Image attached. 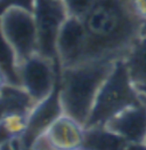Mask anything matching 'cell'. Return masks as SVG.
<instances>
[{
  "mask_svg": "<svg viewBox=\"0 0 146 150\" xmlns=\"http://www.w3.org/2000/svg\"><path fill=\"white\" fill-rule=\"evenodd\" d=\"M82 149H129V144L107 126H90L86 127Z\"/></svg>",
  "mask_w": 146,
  "mask_h": 150,
  "instance_id": "cell-11",
  "label": "cell"
},
{
  "mask_svg": "<svg viewBox=\"0 0 146 150\" xmlns=\"http://www.w3.org/2000/svg\"><path fill=\"white\" fill-rule=\"evenodd\" d=\"M137 88H138V89H139L142 93H145V94H146V86H145V87H137Z\"/></svg>",
  "mask_w": 146,
  "mask_h": 150,
  "instance_id": "cell-21",
  "label": "cell"
},
{
  "mask_svg": "<svg viewBox=\"0 0 146 150\" xmlns=\"http://www.w3.org/2000/svg\"><path fill=\"white\" fill-rule=\"evenodd\" d=\"M63 108L60 100L58 85L54 92L46 99L33 104L27 115V122L25 131L20 139L21 148L31 149L33 143L49 128L61 115H63Z\"/></svg>",
  "mask_w": 146,
  "mask_h": 150,
  "instance_id": "cell-8",
  "label": "cell"
},
{
  "mask_svg": "<svg viewBox=\"0 0 146 150\" xmlns=\"http://www.w3.org/2000/svg\"><path fill=\"white\" fill-rule=\"evenodd\" d=\"M142 99V96H140ZM105 126L131 148H146V104L143 100L113 117Z\"/></svg>",
  "mask_w": 146,
  "mask_h": 150,
  "instance_id": "cell-9",
  "label": "cell"
},
{
  "mask_svg": "<svg viewBox=\"0 0 146 150\" xmlns=\"http://www.w3.org/2000/svg\"><path fill=\"white\" fill-rule=\"evenodd\" d=\"M0 67L6 71L11 84L18 86L16 59L12 47L9 46L6 38L2 35L1 28H0Z\"/></svg>",
  "mask_w": 146,
  "mask_h": 150,
  "instance_id": "cell-15",
  "label": "cell"
},
{
  "mask_svg": "<svg viewBox=\"0 0 146 150\" xmlns=\"http://www.w3.org/2000/svg\"><path fill=\"white\" fill-rule=\"evenodd\" d=\"M82 22L86 62L123 60L140 36V23L126 0H98Z\"/></svg>",
  "mask_w": 146,
  "mask_h": 150,
  "instance_id": "cell-1",
  "label": "cell"
},
{
  "mask_svg": "<svg viewBox=\"0 0 146 150\" xmlns=\"http://www.w3.org/2000/svg\"><path fill=\"white\" fill-rule=\"evenodd\" d=\"M8 84H11L9 78H8V76L6 74V71L0 67V92L5 88L6 85H8Z\"/></svg>",
  "mask_w": 146,
  "mask_h": 150,
  "instance_id": "cell-19",
  "label": "cell"
},
{
  "mask_svg": "<svg viewBox=\"0 0 146 150\" xmlns=\"http://www.w3.org/2000/svg\"><path fill=\"white\" fill-rule=\"evenodd\" d=\"M33 104V101L21 86L8 84L0 92V120L15 111L30 112Z\"/></svg>",
  "mask_w": 146,
  "mask_h": 150,
  "instance_id": "cell-14",
  "label": "cell"
},
{
  "mask_svg": "<svg viewBox=\"0 0 146 150\" xmlns=\"http://www.w3.org/2000/svg\"><path fill=\"white\" fill-rule=\"evenodd\" d=\"M29 112L15 111L0 120V148H21L20 139L26 127Z\"/></svg>",
  "mask_w": 146,
  "mask_h": 150,
  "instance_id": "cell-12",
  "label": "cell"
},
{
  "mask_svg": "<svg viewBox=\"0 0 146 150\" xmlns=\"http://www.w3.org/2000/svg\"><path fill=\"white\" fill-rule=\"evenodd\" d=\"M140 100V92L129 75L124 60H118L99 88L85 126H105L118 113Z\"/></svg>",
  "mask_w": 146,
  "mask_h": 150,
  "instance_id": "cell-3",
  "label": "cell"
},
{
  "mask_svg": "<svg viewBox=\"0 0 146 150\" xmlns=\"http://www.w3.org/2000/svg\"><path fill=\"white\" fill-rule=\"evenodd\" d=\"M129 9L140 23V36H146V0H126Z\"/></svg>",
  "mask_w": 146,
  "mask_h": 150,
  "instance_id": "cell-17",
  "label": "cell"
},
{
  "mask_svg": "<svg viewBox=\"0 0 146 150\" xmlns=\"http://www.w3.org/2000/svg\"><path fill=\"white\" fill-rule=\"evenodd\" d=\"M113 61H90L60 70L58 92L64 113L85 125Z\"/></svg>",
  "mask_w": 146,
  "mask_h": 150,
  "instance_id": "cell-2",
  "label": "cell"
},
{
  "mask_svg": "<svg viewBox=\"0 0 146 150\" xmlns=\"http://www.w3.org/2000/svg\"><path fill=\"white\" fill-rule=\"evenodd\" d=\"M86 44L82 20L67 17L57 39V59L61 69L86 62Z\"/></svg>",
  "mask_w": 146,
  "mask_h": 150,
  "instance_id": "cell-10",
  "label": "cell"
},
{
  "mask_svg": "<svg viewBox=\"0 0 146 150\" xmlns=\"http://www.w3.org/2000/svg\"><path fill=\"white\" fill-rule=\"evenodd\" d=\"M137 87L146 86V36H139L123 59Z\"/></svg>",
  "mask_w": 146,
  "mask_h": 150,
  "instance_id": "cell-13",
  "label": "cell"
},
{
  "mask_svg": "<svg viewBox=\"0 0 146 150\" xmlns=\"http://www.w3.org/2000/svg\"><path fill=\"white\" fill-rule=\"evenodd\" d=\"M60 64L36 53L17 65L18 86L31 98L33 103L46 99L58 85Z\"/></svg>",
  "mask_w": 146,
  "mask_h": 150,
  "instance_id": "cell-5",
  "label": "cell"
},
{
  "mask_svg": "<svg viewBox=\"0 0 146 150\" xmlns=\"http://www.w3.org/2000/svg\"><path fill=\"white\" fill-rule=\"evenodd\" d=\"M85 131L84 124L63 113L33 143L31 149H82Z\"/></svg>",
  "mask_w": 146,
  "mask_h": 150,
  "instance_id": "cell-7",
  "label": "cell"
},
{
  "mask_svg": "<svg viewBox=\"0 0 146 150\" xmlns=\"http://www.w3.org/2000/svg\"><path fill=\"white\" fill-rule=\"evenodd\" d=\"M32 13L38 32V53L58 63L57 39L62 26L69 17L63 1L36 0Z\"/></svg>",
  "mask_w": 146,
  "mask_h": 150,
  "instance_id": "cell-6",
  "label": "cell"
},
{
  "mask_svg": "<svg viewBox=\"0 0 146 150\" xmlns=\"http://www.w3.org/2000/svg\"><path fill=\"white\" fill-rule=\"evenodd\" d=\"M139 92H140V91H139ZM140 96H142V100L144 101V102H145V104H146V94L145 93H142V92H140ZM145 144H146V142H145Z\"/></svg>",
  "mask_w": 146,
  "mask_h": 150,
  "instance_id": "cell-20",
  "label": "cell"
},
{
  "mask_svg": "<svg viewBox=\"0 0 146 150\" xmlns=\"http://www.w3.org/2000/svg\"><path fill=\"white\" fill-rule=\"evenodd\" d=\"M69 17L84 20L98 0H62Z\"/></svg>",
  "mask_w": 146,
  "mask_h": 150,
  "instance_id": "cell-16",
  "label": "cell"
},
{
  "mask_svg": "<svg viewBox=\"0 0 146 150\" xmlns=\"http://www.w3.org/2000/svg\"><path fill=\"white\" fill-rule=\"evenodd\" d=\"M0 28L14 52L17 65L38 53V32L32 12L9 8L0 14Z\"/></svg>",
  "mask_w": 146,
  "mask_h": 150,
  "instance_id": "cell-4",
  "label": "cell"
},
{
  "mask_svg": "<svg viewBox=\"0 0 146 150\" xmlns=\"http://www.w3.org/2000/svg\"><path fill=\"white\" fill-rule=\"evenodd\" d=\"M36 0H0V14L9 8H22L33 12Z\"/></svg>",
  "mask_w": 146,
  "mask_h": 150,
  "instance_id": "cell-18",
  "label": "cell"
}]
</instances>
